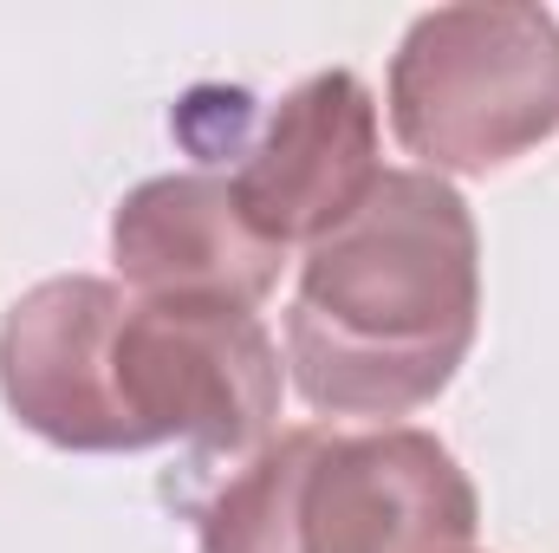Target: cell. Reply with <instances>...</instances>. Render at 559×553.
Masks as SVG:
<instances>
[{
  "instance_id": "cell-1",
  "label": "cell",
  "mask_w": 559,
  "mask_h": 553,
  "mask_svg": "<svg viewBox=\"0 0 559 553\" xmlns=\"http://www.w3.org/2000/svg\"><path fill=\"white\" fill-rule=\"evenodd\" d=\"M0 398L20 430L72 456L189 449L241 469L274 443L280 345L248 306L138 299L59 274L0 319Z\"/></svg>"
},
{
  "instance_id": "cell-2",
  "label": "cell",
  "mask_w": 559,
  "mask_h": 553,
  "mask_svg": "<svg viewBox=\"0 0 559 553\" xmlns=\"http://www.w3.org/2000/svg\"><path fill=\"white\" fill-rule=\"evenodd\" d=\"M481 326V235L455 183L384 169L352 222L306 248L286 365L319 416H411L449 391Z\"/></svg>"
},
{
  "instance_id": "cell-3",
  "label": "cell",
  "mask_w": 559,
  "mask_h": 553,
  "mask_svg": "<svg viewBox=\"0 0 559 553\" xmlns=\"http://www.w3.org/2000/svg\"><path fill=\"white\" fill-rule=\"evenodd\" d=\"M481 502L411 423L280 430L195 515V553H475Z\"/></svg>"
},
{
  "instance_id": "cell-4",
  "label": "cell",
  "mask_w": 559,
  "mask_h": 553,
  "mask_svg": "<svg viewBox=\"0 0 559 553\" xmlns=\"http://www.w3.org/2000/svg\"><path fill=\"white\" fill-rule=\"evenodd\" d=\"M391 131L429 176H488L559 131V20L527 0L417 13L391 59Z\"/></svg>"
},
{
  "instance_id": "cell-5",
  "label": "cell",
  "mask_w": 559,
  "mask_h": 553,
  "mask_svg": "<svg viewBox=\"0 0 559 553\" xmlns=\"http://www.w3.org/2000/svg\"><path fill=\"white\" fill-rule=\"evenodd\" d=\"M241 196V215L254 222L261 242L312 248L338 222L365 209V196L384 183V150H378V98L365 92L358 72H312L299 79L248 143L241 169L228 176Z\"/></svg>"
},
{
  "instance_id": "cell-6",
  "label": "cell",
  "mask_w": 559,
  "mask_h": 553,
  "mask_svg": "<svg viewBox=\"0 0 559 553\" xmlns=\"http://www.w3.org/2000/svg\"><path fill=\"white\" fill-rule=\"evenodd\" d=\"M111 261L138 299H209V306H261L280 280L274 242L254 235L228 176L182 169L138 183L111 215Z\"/></svg>"
}]
</instances>
